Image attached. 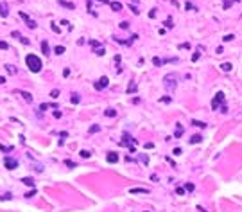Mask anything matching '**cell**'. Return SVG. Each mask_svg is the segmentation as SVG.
I'll list each match as a JSON object with an SVG mask.
<instances>
[{"label": "cell", "instance_id": "51", "mask_svg": "<svg viewBox=\"0 0 242 212\" xmlns=\"http://www.w3.org/2000/svg\"><path fill=\"white\" fill-rule=\"evenodd\" d=\"M149 16H151V18H154V16H156V9H152V11L149 13Z\"/></svg>", "mask_w": 242, "mask_h": 212}, {"label": "cell", "instance_id": "7", "mask_svg": "<svg viewBox=\"0 0 242 212\" xmlns=\"http://www.w3.org/2000/svg\"><path fill=\"white\" fill-rule=\"evenodd\" d=\"M90 45L93 47V49H95V54H97V56H104V47L102 45H100L99 42H95V40H92V42H90Z\"/></svg>", "mask_w": 242, "mask_h": 212}, {"label": "cell", "instance_id": "40", "mask_svg": "<svg viewBox=\"0 0 242 212\" xmlns=\"http://www.w3.org/2000/svg\"><path fill=\"white\" fill-rule=\"evenodd\" d=\"M20 42H22L23 45H29L31 42H29V40H27V38H23V36H20Z\"/></svg>", "mask_w": 242, "mask_h": 212}, {"label": "cell", "instance_id": "33", "mask_svg": "<svg viewBox=\"0 0 242 212\" xmlns=\"http://www.w3.org/2000/svg\"><path fill=\"white\" fill-rule=\"evenodd\" d=\"M50 97H52V99H57V97H59V90H52V92H50Z\"/></svg>", "mask_w": 242, "mask_h": 212}, {"label": "cell", "instance_id": "21", "mask_svg": "<svg viewBox=\"0 0 242 212\" xmlns=\"http://www.w3.org/2000/svg\"><path fill=\"white\" fill-rule=\"evenodd\" d=\"M192 124L194 126H199V128H206V122H203V120H196V119H194Z\"/></svg>", "mask_w": 242, "mask_h": 212}, {"label": "cell", "instance_id": "18", "mask_svg": "<svg viewBox=\"0 0 242 212\" xmlns=\"http://www.w3.org/2000/svg\"><path fill=\"white\" fill-rule=\"evenodd\" d=\"M104 115H106V117H115V115H117V110H113V108H108V110H104Z\"/></svg>", "mask_w": 242, "mask_h": 212}, {"label": "cell", "instance_id": "3", "mask_svg": "<svg viewBox=\"0 0 242 212\" xmlns=\"http://www.w3.org/2000/svg\"><path fill=\"white\" fill-rule=\"evenodd\" d=\"M221 102H224V92H217L215 97L212 99V110H217Z\"/></svg>", "mask_w": 242, "mask_h": 212}, {"label": "cell", "instance_id": "37", "mask_svg": "<svg viewBox=\"0 0 242 212\" xmlns=\"http://www.w3.org/2000/svg\"><path fill=\"white\" fill-rule=\"evenodd\" d=\"M11 198H13V194H11V192H5L4 196H0V200H11Z\"/></svg>", "mask_w": 242, "mask_h": 212}, {"label": "cell", "instance_id": "48", "mask_svg": "<svg viewBox=\"0 0 242 212\" xmlns=\"http://www.w3.org/2000/svg\"><path fill=\"white\" fill-rule=\"evenodd\" d=\"M120 27H122V29H127V27H129V24H127V22H122V24H120Z\"/></svg>", "mask_w": 242, "mask_h": 212}, {"label": "cell", "instance_id": "42", "mask_svg": "<svg viewBox=\"0 0 242 212\" xmlns=\"http://www.w3.org/2000/svg\"><path fill=\"white\" fill-rule=\"evenodd\" d=\"M235 36H233V34H228V36H224V42H231V40H233Z\"/></svg>", "mask_w": 242, "mask_h": 212}, {"label": "cell", "instance_id": "22", "mask_svg": "<svg viewBox=\"0 0 242 212\" xmlns=\"http://www.w3.org/2000/svg\"><path fill=\"white\" fill-rule=\"evenodd\" d=\"M138 160L142 162V164H145V166H147V164H149V158H147V155H144V153L138 156Z\"/></svg>", "mask_w": 242, "mask_h": 212}, {"label": "cell", "instance_id": "45", "mask_svg": "<svg viewBox=\"0 0 242 212\" xmlns=\"http://www.w3.org/2000/svg\"><path fill=\"white\" fill-rule=\"evenodd\" d=\"M165 27H172V20H170V18L165 20Z\"/></svg>", "mask_w": 242, "mask_h": 212}, {"label": "cell", "instance_id": "15", "mask_svg": "<svg viewBox=\"0 0 242 212\" xmlns=\"http://www.w3.org/2000/svg\"><path fill=\"white\" fill-rule=\"evenodd\" d=\"M201 140H203V137H201V135H192L190 137V144H199Z\"/></svg>", "mask_w": 242, "mask_h": 212}, {"label": "cell", "instance_id": "16", "mask_svg": "<svg viewBox=\"0 0 242 212\" xmlns=\"http://www.w3.org/2000/svg\"><path fill=\"white\" fill-rule=\"evenodd\" d=\"M110 5H111L113 11H122V4L120 2H110Z\"/></svg>", "mask_w": 242, "mask_h": 212}, {"label": "cell", "instance_id": "9", "mask_svg": "<svg viewBox=\"0 0 242 212\" xmlns=\"http://www.w3.org/2000/svg\"><path fill=\"white\" fill-rule=\"evenodd\" d=\"M129 192L131 194H149L151 190L149 189H144V187H133V189H129Z\"/></svg>", "mask_w": 242, "mask_h": 212}, {"label": "cell", "instance_id": "13", "mask_svg": "<svg viewBox=\"0 0 242 212\" xmlns=\"http://www.w3.org/2000/svg\"><path fill=\"white\" fill-rule=\"evenodd\" d=\"M59 4L63 5V7H66V9H76V5H74L72 2H66V0H57Z\"/></svg>", "mask_w": 242, "mask_h": 212}, {"label": "cell", "instance_id": "26", "mask_svg": "<svg viewBox=\"0 0 242 212\" xmlns=\"http://www.w3.org/2000/svg\"><path fill=\"white\" fill-rule=\"evenodd\" d=\"M152 63H154V67H161V65H163V61H161L160 58H152Z\"/></svg>", "mask_w": 242, "mask_h": 212}, {"label": "cell", "instance_id": "29", "mask_svg": "<svg viewBox=\"0 0 242 212\" xmlns=\"http://www.w3.org/2000/svg\"><path fill=\"white\" fill-rule=\"evenodd\" d=\"M70 101L74 102V104H77V102L81 101V97H79V95H77V94H74V95H72V97H70Z\"/></svg>", "mask_w": 242, "mask_h": 212}, {"label": "cell", "instance_id": "12", "mask_svg": "<svg viewBox=\"0 0 242 212\" xmlns=\"http://www.w3.org/2000/svg\"><path fill=\"white\" fill-rule=\"evenodd\" d=\"M18 94H20V95H22V97H23V99H25L27 102H32V95H31L29 92H23V90H20Z\"/></svg>", "mask_w": 242, "mask_h": 212}, {"label": "cell", "instance_id": "5", "mask_svg": "<svg viewBox=\"0 0 242 212\" xmlns=\"http://www.w3.org/2000/svg\"><path fill=\"white\" fill-rule=\"evenodd\" d=\"M108 85H110V79H108L106 76H102L99 81H95V90H104V88H108Z\"/></svg>", "mask_w": 242, "mask_h": 212}, {"label": "cell", "instance_id": "28", "mask_svg": "<svg viewBox=\"0 0 242 212\" xmlns=\"http://www.w3.org/2000/svg\"><path fill=\"white\" fill-rule=\"evenodd\" d=\"M65 166H68L70 169H74V167H77V164H76V162H72V160H65Z\"/></svg>", "mask_w": 242, "mask_h": 212}, {"label": "cell", "instance_id": "41", "mask_svg": "<svg viewBox=\"0 0 242 212\" xmlns=\"http://www.w3.org/2000/svg\"><path fill=\"white\" fill-rule=\"evenodd\" d=\"M201 58V52H196V54H194V56H192V61H197Z\"/></svg>", "mask_w": 242, "mask_h": 212}, {"label": "cell", "instance_id": "27", "mask_svg": "<svg viewBox=\"0 0 242 212\" xmlns=\"http://www.w3.org/2000/svg\"><path fill=\"white\" fill-rule=\"evenodd\" d=\"M5 70H7L9 74H16V68L13 67V65H5Z\"/></svg>", "mask_w": 242, "mask_h": 212}, {"label": "cell", "instance_id": "47", "mask_svg": "<svg viewBox=\"0 0 242 212\" xmlns=\"http://www.w3.org/2000/svg\"><path fill=\"white\" fill-rule=\"evenodd\" d=\"M160 101H161V102H170V101H172V99H170V97H161V99H160Z\"/></svg>", "mask_w": 242, "mask_h": 212}, {"label": "cell", "instance_id": "53", "mask_svg": "<svg viewBox=\"0 0 242 212\" xmlns=\"http://www.w3.org/2000/svg\"><path fill=\"white\" fill-rule=\"evenodd\" d=\"M144 212H149V210H144Z\"/></svg>", "mask_w": 242, "mask_h": 212}, {"label": "cell", "instance_id": "11", "mask_svg": "<svg viewBox=\"0 0 242 212\" xmlns=\"http://www.w3.org/2000/svg\"><path fill=\"white\" fill-rule=\"evenodd\" d=\"M22 183H25L27 187H32V189H34V180H32V178H29V176L22 178Z\"/></svg>", "mask_w": 242, "mask_h": 212}, {"label": "cell", "instance_id": "23", "mask_svg": "<svg viewBox=\"0 0 242 212\" xmlns=\"http://www.w3.org/2000/svg\"><path fill=\"white\" fill-rule=\"evenodd\" d=\"M233 2H239V0H224V9H230Z\"/></svg>", "mask_w": 242, "mask_h": 212}, {"label": "cell", "instance_id": "32", "mask_svg": "<svg viewBox=\"0 0 242 212\" xmlns=\"http://www.w3.org/2000/svg\"><path fill=\"white\" fill-rule=\"evenodd\" d=\"M181 153H183V151H181V147H174V149H172V155H174V156H179Z\"/></svg>", "mask_w": 242, "mask_h": 212}, {"label": "cell", "instance_id": "46", "mask_svg": "<svg viewBox=\"0 0 242 212\" xmlns=\"http://www.w3.org/2000/svg\"><path fill=\"white\" fill-rule=\"evenodd\" d=\"M152 147H154L152 142H145V149H152Z\"/></svg>", "mask_w": 242, "mask_h": 212}, {"label": "cell", "instance_id": "2", "mask_svg": "<svg viewBox=\"0 0 242 212\" xmlns=\"http://www.w3.org/2000/svg\"><path fill=\"white\" fill-rule=\"evenodd\" d=\"M176 79H178V76H176V74H167V76L163 77V85H165V88H167V90H174V88H176Z\"/></svg>", "mask_w": 242, "mask_h": 212}, {"label": "cell", "instance_id": "31", "mask_svg": "<svg viewBox=\"0 0 242 212\" xmlns=\"http://www.w3.org/2000/svg\"><path fill=\"white\" fill-rule=\"evenodd\" d=\"M194 189H196V185H194V183H187V185H185V190H188V192H192Z\"/></svg>", "mask_w": 242, "mask_h": 212}, {"label": "cell", "instance_id": "19", "mask_svg": "<svg viewBox=\"0 0 242 212\" xmlns=\"http://www.w3.org/2000/svg\"><path fill=\"white\" fill-rule=\"evenodd\" d=\"M133 92H136V83L134 81H131L129 86H127V94H133Z\"/></svg>", "mask_w": 242, "mask_h": 212}, {"label": "cell", "instance_id": "43", "mask_svg": "<svg viewBox=\"0 0 242 212\" xmlns=\"http://www.w3.org/2000/svg\"><path fill=\"white\" fill-rule=\"evenodd\" d=\"M185 7H187L188 11H192V9H196V7H194V5H192L190 2H187V4H185Z\"/></svg>", "mask_w": 242, "mask_h": 212}, {"label": "cell", "instance_id": "20", "mask_svg": "<svg viewBox=\"0 0 242 212\" xmlns=\"http://www.w3.org/2000/svg\"><path fill=\"white\" fill-rule=\"evenodd\" d=\"M79 155L83 156V158H90V156H92V153L88 151V149H81V151H79Z\"/></svg>", "mask_w": 242, "mask_h": 212}, {"label": "cell", "instance_id": "10", "mask_svg": "<svg viewBox=\"0 0 242 212\" xmlns=\"http://www.w3.org/2000/svg\"><path fill=\"white\" fill-rule=\"evenodd\" d=\"M106 160H108V162H110V164H117V162H118V155L111 151V153H108V156H106Z\"/></svg>", "mask_w": 242, "mask_h": 212}, {"label": "cell", "instance_id": "6", "mask_svg": "<svg viewBox=\"0 0 242 212\" xmlns=\"http://www.w3.org/2000/svg\"><path fill=\"white\" fill-rule=\"evenodd\" d=\"M4 166L7 167L9 171H13V169H16V167H18V160L11 158V156H5V158H4Z\"/></svg>", "mask_w": 242, "mask_h": 212}, {"label": "cell", "instance_id": "35", "mask_svg": "<svg viewBox=\"0 0 242 212\" xmlns=\"http://www.w3.org/2000/svg\"><path fill=\"white\" fill-rule=\"evenodd\" d=\"M11 146H4V144H0V151H11Z\"/></svg>", "mask_w": 242, "mask_h": 212}, {"label": "cell", "instance_id": "50", "mask_svg": "<svg viewBox=\"0 0 242 212\" xmlns=\"http://www.w3.org/2000/svg\"><path fill=\"white\" fill-rule=\"evenodd\" d=\"M131 11H133V13H134V15H138V13H140V11H138V9H136V7H134V5H131Z\"/></svg>", "mask_w": 242, "mask_h": 212}, {"label": "cell", "instance_id": "14", "mask_svg": "<svg viewBox=\"0 0 242 212\" xmlns=\"http://www.w3.org/2000/svg\"><path fill=\"white\" fill-rule=\"evenodd\" d=\"M181 135H183V126H181L179 122H178V124H176V133H174V137H176V139H179Z\"/></svg>", "mask_w": 242, "mask_h": 212}, {"label": "cell", "instance_id": "38", "mask_svg": "<svg viewBox=\"0 0 242 212\" xmlns=\"http://www.w3.org/2000/svg\"><path fill=\"white\" fill-rule=\"evenodd\" d=\"M32 196H36V189H32V190H29V192L25 194V198H32Z\"/></svg>", "mask_w": 242, "mask_h": 212}, {"label": "cell", "instance_id": "39", "mask_svg": "<svg viewBox=\"0 0 242 212\" xmlns=\"http://www.w3.org/2000/svg\"><path fill=\"white\" fill-rule=\"evenodd\" d=\"M176 194H179V196H185V189H183V187H178V189H176Z\"/></svg>", "mask_w": 242, "mask_h": 212}, {"label": "cell", "instance_id": "1", "mask_svg": "<svg viewBox=\"0 0 242 212\" xmlns=\"http://www.w3.org/2000/svg\"><path fill=\"white\" fill-rule=\"evenodd\" d=\"M25 63H27V67H29V70L31 72H39L41 70V59H39L36 54H27V58H25Z\"/></svg>", "mask_w": 242, "mask_h": 212}, {"label": "cell", "instance_id": "8", "mask_svg": "<svg viewBox=\"0 0 242 212\" xmlns=\"http://www.w3.org/2000/svg\"><path fill=\"white\" fill-rule=\"evenodd\" d=\"M20 18H23V20H25L27 27H31V29H36V22H34V20H31L29 16L25 15V13H20Z\"/></svg>", "mask_w": 242, "mask_h": 212}, {"label": "cell", "instance_id": "49", "mask_svg": "<svg viewBox=\"0 0 242 212\" xmlns=\"http://www.w3.org/2000/svg\"><path fill=\"white\" fill-rule=\"evenodd\" d=\"M54 117L59 119V117H61V112H57V110H56V112H54Z\"/></svg>", "mask_w": 242, "mask_h": 212}, {"label": "cell", "instance_id": "52", "mask_svg": "<svg viewBox=\"0 0 242 212\" xmlns=\"http://www.w3.org/2000/svg\"><path fill=\"white\" fill-rule=\"evenodd\" d=\"M4 83H5V77H4V76H0V85H4Z\"/></svg>", "mask_w": 242, "mask_h": 212}, {"label": "cell", "instance_id": "24", "mask_svg": "<svg viewBox=\"0 0 242 212\" xmlns=\"http://www.w3.org/2000/svg\"><path fill=\"white\" fill-rule=\"evenodd\" d=\"M221 68H223L224 72H230L231 70V63H223V65H221Z\"/></svg>", "mask_w": 242, "mask_h": 212}, {"label": "cell", "instance_id": "36", "mask_svg": "<svg viewBox=\"0 0 242 212\" xmlns=\"http://www.w3.org/2000/svg\"><path fill=\"white\" fill-rule=\"evenodd\" d=\"M50 106H56V104H45V102H43V104L39 106V110H43V112H45V110H49Z\"/></svg>", "mask_w": 242, "mask_h": 212}, {"label": "cell", "instance_id": "17", "mask_svg": "<svg viewBox=\"0 0 242 212\" xmlns=\"http://www.w3.org/2000/svg\"><path fill=\"white\" fill-rule=\"evenodd\" d=\"M41 50H43L45 56H47V54H50V47H49V43H47V42H41Z\"/></svg>", "mask_w": 242, "mask_h": 212}, {"label": "cell", "instance_id": "25", "mask_svg": "<svg viewBox=\"0 0 242 212\" xmlns=\"http://www.w3.org/2000/svg\"><path fill=\"white\" fill-rule=\"evenodd\" d=\"M54 52H56V54H59V56H61V54L65 52V47H61V45H57V47H56V49H54Z\"/></svg>", "mask_w": 242, "mask_h": 212}, {"label": "cell", "instance_id": "34", "mask_svg": "<svg viewBox=\"0 0 242 212\" xmlns=\"http://www.w3.org/2000/svg\"><path fill=\"white\" fill-rule=\"evenodd\" d=\"M9 49V45L5 43V42H0V50H7Z\"/></svg>", "mask_w": 242, "mask_h": 212}, {"label": "cell", "instance_id": "44", "mask_svg": "<svg viewBox=\"0 0 242 212\" xmlns=\"http://www.w3.org/2000/svg\"><path fill=\"white\" fill-rule=\"evenodd\" d=\"M11 34H13V38H18V40H20V36H22V34H20L18 31H13Z\"/></svg>", "mask_w": 242, "mask_h": 212}, {"label": "cell", "instance_id": "4", "mask_svg": "<svg viewBox=\"0 0 242 212\" xmlns=\"http://www.w3.org/2000/svg\"><path fill=\"white\" fill-rule=\"evenodd\" d=\"M134 144H136V140H134L129 133H124L122 140H120V146H127V147H131V146H134Z\"/></svg>", "mask_w": 242, "mask_h": 212}, {"label": "cell", "instance_id": "30", "mask_svg": "<svg viewBox=\"0 0 242 212\" xmlns=\"http://www.w3.org/2000/svg\"><path fill=\"white\" fill-rule=\"evenodd\" d=\"M97 131H100V126H99V124H93V126L90 128V133H97Z\"/></svg>", "mask_w": 242, "mask_h": 212}]
</instances>
